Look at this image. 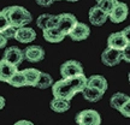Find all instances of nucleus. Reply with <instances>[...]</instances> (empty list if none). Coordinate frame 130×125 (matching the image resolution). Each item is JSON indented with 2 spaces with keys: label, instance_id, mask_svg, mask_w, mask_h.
I'll return each mask as SVG.
<instances>
[{
  "label": "nucleus",
  "instance_id": "f257e3e1",
  "mask_svg": "<svg viewBox=\"0 0 130 125\" xmlns=\"http://www.w3.org/2000/svg\"><path fill=\"white\" fill-rule=\"evenodd\" d=\"M87 85V77L84 75L61 78L52 85V94L54 97H60L65 100H71L76 94L81 93Z\"/></svg>",
  "mask_w": 130,
  "mask_h": 125
},
{
  "label": "nucleus",
  "instance_id": "f03ea898",
  "mask_svg": "<svg viewBox=\"0 0 130 125\" xmlns=\"http://www.w3.org/2000/svg\"><path fill=\"white\" fill-rule=\"evenodd\" d=\"M7 17V21L11 27L18 29L22 27H27V24H30L32 17L30 12L22 6H9L3 10Z\"/></svg>",
  "mask_w": 130,
  "mask_h": 125
},
{
  "label": "nucleus",
  "instance_id": "7ed1b4c3",
  "mask_svg": "<svg viewBox=\"0 0 130 125\" xmlns=\"http://www.w3.org/2000/svg\"><path fill=\"white\" fill-rule=\"evenodd\" d=\"M75 121L77 125H100L101 117L95 110H83L78 112L75 117Z\"/></svg>",
  "mask_w": 130,
  "mask_h": 125
},
{
  "label": "nucleus",
  "instance_id": "20e7f679",
  "mask_svg": "<svg viewBox=\"0 0 130 125\" xmlns=\"http://www.w3.org/2000/svg\"><path fill=\"white\" fill-rule=\"evenodd\" d=\"M60 75L63 78H70V77L84 75V70L79 61L66 60L60 65Z\"/></svg>",
  "mask_w": 130,
  "mask_h": 125
},
{
  "label": "nucleus",
  "instance_id": "39448f33",
  "mask_svg": "<svg viewBox=\"0 0 130 125\" xmlns=\"http://www.w3.org/2000/svg\"><path fill=\"white\" fill-rule=\"evenodd\" d=\"M130 46V40L123 31L112 32L107 39V47L117 51H123L124 48Z\"/></svg>",
  "mask_w": 130,
  "mask_h": 125
},
{
  "label": "nucleus",
  "instance_id": "423d86ee",
  "mask_svg": "<svg viewBox=\"0 0 130 125\" xmlns=\"http://www.w3.org/2000/svg\"><path fill=\"white\" fill-rule=\"evenodd\" d=\"M78 23V21L76 18V16L72 13H60L59 14V21H58V25L57 29L64 34L65 36L69 35V32L74 29V27Z\"/></svg>",
  "mask_w": 130,
  "mask_h": 125
},
{
  "label": "nucleus",
  "instance_id": "0eeeda50",
  "mask_svg": "<svg viewBox=\"0 0 130 125\" xmlns=\"http://www.w3.org/2000/svg\"><path fill=\"white\" fill-rule=\"evenodd\" d=\"M23 54L24 59L29 63H40L45 59V56H46L45 49L41 46H35V45L27 47L23 51Z\"/></svg>",
  "mask_w": 130,
  "mask_h": 125
},
{
  "label": "nucleus",
  "instance_id": "6e6552de",
  "mask_svg": "<svg viewBox=\"0 0 130 125\" xmlns=\"http://www.w3.org/2000/svg\"><path fill=\"white\" fill-rule=\"evenodd\" d=\"M4 60L9 61L11 63L12 65L14 66H17L18 67L19 65L23 63L24 60V54H23V51L18 48V47L16 46H11L9 48H6L4 52V58H3Z\"/></svg>",
  "mask_w": 130,
  "mask_h": 125
},
{
  "label": "nucleus",
  "instance_id": "1a4fd4ad",
  "mask_svg": "<svg viewBox=\"0 0 130 125\" xmlns=\"http://www.w3.org/2000/svg\"><path fill=\"white\" fill-rule=\"evenodd\" d=\"M122 61V52L107 47L101 53V63L106 66H116Z\"/></svg>",
  "mask_w": 130,
  "mask_h": 125
},
{
  "label": "nucleus",
  "instance_id": "9d476101",
  "mask_svg": "<svg viewBox=\"0 0 130 125\" xmlns=\"http://www.w3.org/2000/svg\"><path fill=\"white\" fill-rule=\"evenodd\" d=\"M128 17V6L125 3H117V5L113 7L111 12L108 13V18L112 23H122Z\"/></svg>",
  "mask_w": 130,
  "mask_h": 125
},
{
  "label": "nucleus",
  "instance_id": "9b49d317",
  "mask_svg": "<svg viewBox=\"0 0 130 125\" xmlns=\"http://www.w3.org/2000/svg\"><path fill=\"white\" fill-rule=\"evenodd\" d=\"M89 35H90V28L87 24L78 22L74 27V29L69 32L68 36H70L71 40H74V41H83L86 39H88Z\"/></svg>",
  "mask_w": 130,
  "mask_h": 125
},
{
  "label": "nucleus",
  "instance_id": "f8f14e48",
  "mask_svg": "<svg viewBox=\"0 0 130 125\" xmlns=\"http://www.w3.org/2000/svg\"><path fill=\"white\" fill-rule=\"evenodd\" d=\"M13 39L21 43H30L36 39V31L29 27H22V28L16 29Z\"/></svg>",
  "mask_w": 130,
  "mask_h": 125
},
{
  "label": "nucleus",
  "instance_id": "ddd939ff",
  "mask_svg": "<svg viewBox=\"0 0 130 125\" xmlns=\"http://www.w3.org/2000/svg\"><path fill=\"white\" fill-rule=\"evenodd\" d=\"M88 17H89V22L93 24V25L101 27V25H104V24L106 23L107 18H108V14L106 12H104L102 10H100L98 6H93V7H90V10H89Z\"/></svg>",
  "mask_w": 130,
  "mask_h": 125
},
{
  "label": "nucleus",
  "instance_id": "4468645a",
  "mask_svg": "<svg viewBox=\"0 0 130 125\" xmlns=\"http://www.w3.org/2000/svg\"><path fill=\"white\" fill-rule=\"evenodd\" d=\"M17 71H18L17 66H14L4 59L0 60V81L1 82H7L11 78V76Z\"/></svg>",
  "mask_w": 130,
  "mask_h": 125
},
{
  "label": "nucleus",
  "instance_id": "2eb2a0df",
  "mask_svg": "<svg viewBox=\"0 0 130 125\" xmlns=\"http://www.w3.org/2000/svg\"><path fill=\"white\" fill-rule=\"evenodd\" d=\"M87 85L98 89V90H100L102 93H105L107 88H108L106 78L104 76H100V75H93L90 77H87Z\"/></svg>",
  "mask_w": 130,
  "mask_h": 125
},
{
  "label": "nucleus",
  "instance_id": "dca6fc26",
  "mask_svg": "<svg viewBox=\"0 0 130 125\" xmlns=\"http://www.w3.org/2000/svg\"><path fill=\"white\" fill-rule=\"evenodd\" d=\"M42 35H43V39L50 43H58L65 39V35L61 34L57 28L45 29V30H42Z\"/></svg>",
  "mask_w": 130,
  "mask_h": 125
},
{
  "label": "nucleus",
  "instance_id": "f3484780",
  "mask_svg": "<svg viewBox=\"0 0 130 125\" xmlns=\"http://www.w3.org/2000/svg\"><path fill=\"white\" fill-rule=\"evenodd\" d=\"M50 107L53 112L56 113H64V112L69 111L71 103L69 100L60 99V97H53V100L50 102Z\"/></svg>",
  "mask_w": 130,
  "mask_h": 125
},
{
  "label": "nucleus",
  "instance_id": "a211bd4d",
  "mask_svg": "<svg viewBox=\"0 0 130 125\" xmlns=\"http://www.w3.org/2000/svg\"><path fill=\"white\" fill-rule=\"evenodd\" d=\"M22 72H23L24 77H25V85H28V87H36L41 71L37 69L29 67V69L23 70Z\"/></svg>",
  "mask_w": 130,
  "mask_h": 125
},
{
  "label": "nucleus",
  "instance_id": "6ab92c4d",
  "mask_svg": "<svg viewBox=\"0 0 130 125\" xmlns=\"http://www.w3.org/2000/svg\"><path fill=\"white\" fill-rule=\"evenodd\" d=\"M81 93L83 95L84 100H86V101H89V102H96V101H99V100H101L102 96H104V94H105L95 88L88 87V85H86Z\"/></svg>",
  "mask_w": 130,
  "mask_h": 125
},
{
  "label": "nucleus",
  "instance_id": "aec40b11",
  "mask_svg": "<svg viewBox=\"0 0 130 125\" xmlns=\"http://www.w3.org/2000/svg\"><path fill=\"white\" fill-rule=\"evenodd\" d=\"M126 101H130V97L124 93H116L113 94L111 97V100H110V106L112 108H115V110H119Z\"/></svg>",
  "mask_w": 130,
  "mask_h": 125
},
{
  "label": "nucleus",
  "instance_id": "412c9836",
  "mask_svg": "<svg viewBox=\"0 0 130 125\" xmlns=\"http://www.w3.org/2000/svg\"><path fill=\"white\" fill-rule=\"evenodd\" d=\"M6 83H9L10 85H12L14 88L25 87V77H24V75L22 71H17V72H14V74L11 76V78H10Z\"/></svg>",
  "mask_w": 130,
  "mask_h": 125
},
{
  "label": "nucleus",
  "instance_id": "4be33fe9",
  "mask_svg": "<svg viewBox=\"0 0 130 125\" xmlns=\"http://www.w3.org/2000/svg\"><path fill=\"white\" fill-rule=\"evenodd\" d=\"M54 83V81L52 78V76L47 72H41L40 74V78H39V82L36 84V88L39 89H47L52 87Z\"/></svg>",
  "mask_w": 130,
  "mask_h": 125
},
{
  "label": "nucleus",
  "instance_id": "5701e85b",
  "mask_svg": "<svg viewBox=\"0 0 130 125\" xmlns=\"http://www.w3.org/2000/svg\"><path fill=\"white\" fill-rule=\"evenodd\" d=\"M117 3L118 0H96V6L108 14L117 5Z\"/></svg>",
  "mask_w": 130,
  "mask_h": 125
},
{
  "label": "nucleus",
  "instance_id": "b1692460",
  "mask_svg": "<svg viewBox=\"0 0 130 125\" xmlns=\"http://www.w3.org/2000/svg\"><path fill=\"white\" fill-rule=\"evenodd\" d=\"M51 17L50 13H43V14H40L36 19V24L37 27L41 29V30H45L47 28V23H48V19Z\"/></svg>",
  "mask_w": 130,
  "mask_h": 125
},
{
  "label": "nucleus",
  "instance_id": "393cba45",
  "mask_svg": "<svg viewBox=\"0 0 130 125\" xmlns=\"http://www.w3.org/2000/svg\"><path fill=\"white\" fill-rule=\"evenodd\" d=\"M14 34H16V28L11 27V25H9L7 28H5L3 31H0V35H3V36H4L6 40L13 39V37H14Z\"/></svg>",
  "mask_w": 130,
  "mask_h": 125
},
{
  "label": "nucleus",
  "instance_id": "a878e982",
  "mask_svg": "<svg viewBox=\"0 0 130 125\" xmlns=\"http://www.w3.org/2000/svg\"><path fill=\"white\" fill-rule=\"evenodd\" d=\"M9 25H10V23H9V21H7V17H6L5 12L4 11H0V31H3Z\"/></svg>",
  "mask_w": 130,
  "mask_h": 125
},
{
  "label": "nucleus",
  "instance_id": "bb28decb",
  "mask_svg": "<svg viewBox=\"0 0 130 125\" xmlns=\"http://www.w3.org/2000/svg\"><path fill=\"white\" fill-rule=\"evenodd\" d=\"M129 106H130V101H126L125 103L118 110L119 113H121L123 117H125V118H129L130 117V107Z\"/></svg>",
  "mask_w": 130,
  "mask_h": 125
},
{
  "label": "nucleus",
  "instance_id": "cd10ccee",
  "mask_svg": "<svg viewBox=\"0 0 130 125\" xmlns=\"http://www.w3.org/2000/svg\"><path fill=\"white\" fill-rule=\"evenodd\" d=\"M129 48H130V46H128L126 48H124V49L122 51V60H124L125 63H129V61H130Z\"/></svg>",
  "mask_w": 130,
  "mask_h": 125
},
{
  "label": "nucleus",
  "instance_id": "c85d7f7f",
  "mask_svg": "<svg viewBox=\"0 0 130 125\" xmlns=\"http://www.w3.org/2000/svg\"><path fill=\"white\" fill-rule=\"evenodd\" d=\"M35 1H36L37 5H40L42 7H48L54 3V0H35Z\"/></svg>",
  "mask_w": 130,
  "mask_h": 125
},
{
  "label": "nucleus",
  "instance_id": "c756f323",
  "mask_svg": "<svg viewBox=\"0 0 130 125\" xmlns=\"http://www.w3.org/2000/svg\"><path fill=\"white\" fill-rule=\"evenodd\" d=\"M13 125H34L30 120H25V119H22V120H18L17 123H14Z\"/></svg>",
  "mask_w": 130,
  "mask_h": 125
},
{
  "label": "nucleus",
  "instance_id": "7c9ffc66",
  "mask_svg": "<svg viewBox=\"0 0 130 125\" xmlns=\"http://www.w3.org/2000/svg\"><path fill=\"white\" fill-rule=\"evenodd\" d=\"M6 45H7V40H6L3 35H0V49H1V48H4Z\"/></svg>",
  "mask_w": 130,
  "mask_h": 125
},
{
  "label": "nucleus",
  "instance_id": "2f4dec72",
  "mask_svg": "<svg viewBox=\"0 0 130 125\" xmlns=\"http://www.w3.org/2000/svg\"><path fill=\"white\" fill-rule=\"evenodd\" d=\"M5 107V99L0 95V110H3Z\"/></svg>",
  "mask_w": 130,
  "mask_h": 125
},
{
  "label": "nucleus",
  "instance_id": "473e14b6",
  "mask_svg": "<svg viewBox=\"0 0 130 125\" xmlns=\"http://www.w3.org/2000/svg\"><path fill=\"white\" fill-rule=\"evenodd\" d=\"M122 31L124 32V34H125V35H126L128 37H129V27H126V28L124 29V30H122Z\"/></svg>",
  "mask_w": 130,
  "mask_h": 125
},
{
  "label": "nucleus",
  "instance_id": "72a5a7b5",
  "mask_svg": "<svg viewBox=\"0 0 130 125\" xmlns=\"http://www.w3.org/2000/svg\"><path fill=\"white\" fill-rule=\"evenodd\" d=\"M66 1H70V3H76V1H79V0H66Z\"/></svg>",
  "mask_w": 130,
  "mask_h": 125
},
{
  "label": "nucleus",
  "instance_id": "f704fd0d",
  "mask_svg": "<svg viewBox=\"0 0 130 125\" xmlns=\"http://www.w3.org/2000/svg\"><path fill=\"white\" fill-rule=\"evenodd\" d=\"M54 1H60V0H54Z\"/></svg>",
  "mask_w": 130,
  "mask_h": 125
}]
</instances>
